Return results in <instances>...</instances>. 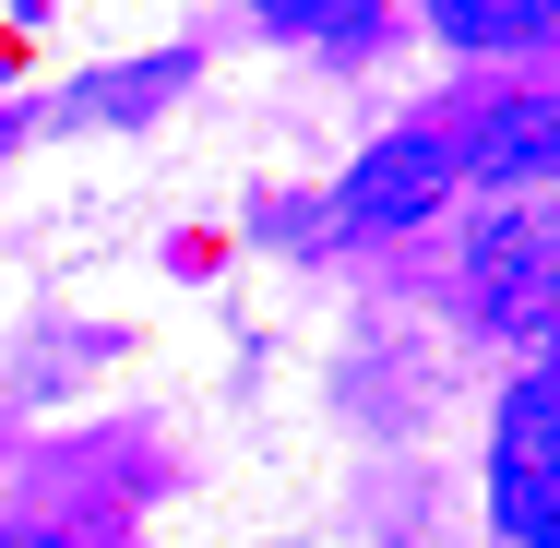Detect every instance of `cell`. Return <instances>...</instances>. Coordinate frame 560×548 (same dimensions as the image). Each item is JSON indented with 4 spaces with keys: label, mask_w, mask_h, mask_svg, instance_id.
I'll use <instances>...</instances> for the list:
<instances>
[{
    "label": "cell",
    "mask_w": 560,
    "mask_h": 548,
    "mask_svg": "<svg viewBox=\"0 0 560 548\" xmlns=\"http://www.w3.org/2000/svg\"><path fill=\"white\" fill-rule=\"evenodd\" d=\"M465 287L501 334H549L560 323V203L549 191H501V215H477Z\"/></svg>",
    "instance_id": "1"
},
{
    "label": "cell",
    "mask_w": 560,
    "mask_h": 548,
    "mask_svg": "<svg viewBox=\"0 0 560 548\" xmlns=\"http://www.w3.org/2000/svg\"><path fill=\"white\" fill-rule=\"evenodd\" d=\"M489 513L501 537L560 548V370H525L501 394V430H489Z\"/></svg>",
    "instance_id": "2"
},
{
    "label": "cell",
    "mask_w": 560,
    "mask_h": 548,
    "mask_svg": "<svg viewBox=\"0 0 560 548\" xmlns=\"http://www.w3.org/2000/svg\"><path fill=\"white\" fill-rule=\"evenodd\" d=\"M453 48H560V0H430Z\"/></svg>",
    "instance_id": "5"
},
{
    "label": "cell",
    "mask_w": 560,
    "mask_h": 548,
    "mask_svg": "<svg viewBox=\"0 0 560 548\" xmlns=\"http://www.w3.org/2000/svg\"><path fill=\"white\" fill-rule=\"evenodd\" d=\"M262 24H287V36H370V0H262Z\"/></svg>",
    "instance_id": "6"
},
{
    "label": "cell",
    "mask_w": 560,
    "mask_h": 548,
    "mask_svg": "<svg viewBox=\"0 0 560 548\" xmlns=\"http://www.w3.org/2000/svg\"><path fill=\"white\" fill-rule=\"evenodd\" d=\"M0 143H12V119H0Z\"/></svg>",
    "instance_id": "8"
},
{
    "label": "cell",
    "mask_w": 560,
    "mask_h": 548,
    "mask_svg": "<svg viewBox=\"0 0 560 548\" xmlns=\"http://www.w3.org/2000/svg\"><path fill=\"white\" fill-rule=\"evenodd\" d=\"M167 84H179V60H155V72H108V84H84V96H72V119H119V108H155Z\"/></svg>",
    "instance_id": "7"
},
{
    "label": "cell",
    "mask_w": 560,
    "mask_h": 548,
    "mask_svg": "<svg viewBox=\"0 0 560 548\" xmlns=\"http://www.w3.org/2000/svg\"><path fill=\"white\" fill-rule=\"evenodd\" d=\"M453 179H465V167H453V131H394V143H370V155L346 167L335 226H418Z\"/></svg>",
    "instance_id": "3"
},
{
    "label": "cell",
    "mask_w": 560,
    "mask_h": 548,
    "mask_svg": "<svg viewBox=\"0 0 560 548\" xmlns=\"http://www.w3.org/2000/svg\"><path fill=\"white\" fill-rule=\"evenodd\" d=\"M453 167L489 179V191H537V179H560V96H513V108L465 119V131H453Z\"/></svg>",
    "instance_id": "4"
}]
</instances>
